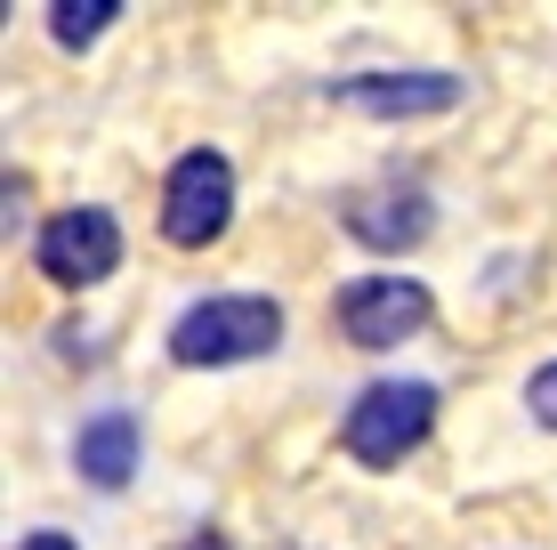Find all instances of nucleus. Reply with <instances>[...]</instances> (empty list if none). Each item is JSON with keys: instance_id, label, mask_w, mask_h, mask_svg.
Wrapping results in <instances>:
<instances>
[{"instance_id": "1", "label": "nucleus", "mask_w": 557, "mask_h": 550, "mask_svg": "<svg viewBox=\"0 0 557 550\" xmlns=\"http://www.w3.org/2000/svg\"><path fill=\"white\" fill-rule=\"evenodd\" d=\"M283 349V308L267 292H219V300H195V308L170 325V356L178 365H251V356Z\"/></svg>"}, {"instance_id": "2", "label": "nucleus", "mask_w": 557, "mask_h": 550, "mask_svg": "<svg viewBox=\"0 0 557 550\" xmlns=\"http://www.w3.org/2000/svg\"><path fill=\"white\" fill-rule=\"evenodd\" d=\"M429 429H436V389L429 381H372L348 405V421H339V445L363 469H396Z\"/></svg>"}, {"instance_id": "3", "label": "nucleus", "mask_w": 557, "mask_h": 550, "mask_svg": "<svg viewBox=\"0 0 557 550\" xmlns=\"http://www.w3.org/2000/svg\"><path fill=\"white\" fill-rule=\"evenodd\" d=\"M226 219H235V162H226L219 146L178 155V162H170V179H162V243L202 252V243L226 235Z\"/></svg>"}, {"instance_id": "4", "label": "nucleus", "mask_w": 557, "mask_h": 550, "mask_svg": "<svg viewBox=\"0 0 557 550\" xmlns=\"http://www.w3.org/2000/svg\"><path fill=\"white\" fill-rule=\"evenodd\" d=\"M429 283L420 276H356L348 292L332 300L339 332L356 340V349H396V340H412L420 325H429Z\"/></svg>"}, {"instance_id": "5", "label": "nucleus", "mask_w": 557, "mask_h": 550, "mask_svg": "<svg viewBox=\"0 0 557 550\" xmlns=\"http://www.w3.org/2000/svg\"><path fill=\"white\" fill-rule=\"evenodd\" d=\"M33 259H41L49 283H65V292H82V283H106L122 268V219L98 211V203H82V211H57L41 227V243H33Z\"/></svg>"}, {"instance_id": "6", "label": "nucleus", "mask_w": 557, "mask_h": 550, "mask_svg": "<svg viewBox=\"0 0 557 550\" xmlns=\"http://www.w3.org/2000/svg\"><path fill=\"white\" fill-rule=\"evenodd\" d=\"M332 98L356 113H380V122H412V113H453L460 82L453 73H348V82H332Z\"/></svg>"}, {"instance_id": "7", "label": "nucleus", "mask_w": 557, "mask_h": 550, "mask_svg": "<svg viewBox=\"0 0 557 550\" xmlns=\"http://www.w3.org/2000/svg\"><path fill=\"white\" fill-rule=\"evenodd\" d=\"M339 219H348V235H356V243H372V252H405V243L429 235L436 203L420 195V186L388 179V186H363V195H348V203H339Z\"/></svg>"}, {"instance_id": "8", "label": "nucleus", "mask_w": 557, "mask_h": 550, "mask_svg": "<svg viewBox=\"0 0 557 550\" xmlns=\"http://www.w3.org/2000/svg\"><path fill=\"white\" fill-rule=\"evenodd\" d=\"M73 462H82V478L98 486V494H122L129 469H138V413L106 405L98 421H82V438H73Z\"/></svg>"}, {"instance_id": "9", "label": "nucleus", "mask_w": 557, "mask_h": 550, "mask_svg": "<svg viewBox=\"0 0 557 550\" xmlns=\"http://www.w3.org/2000/svg\"><path fill=\"white\" fill-rule=\"evenodd\" d=\"M113 16H122V0H57V9H49V33H57V49H89Z\"/></svg>"}, {"instance_id": "10", "label": "nucleus", "mask_w": 557, "mask_h": 550, "mask_svg": "<svg viewBox=\"0 0 557 550\" xmlns=\"http://www.w3.org/2000/svg\"><path fill=\"white\" fill-rule=\"evenodd\" d=\"M525 405H533V421H542V429H557V365H542L525 381Z\"/></svg>"}, {"instance_id": "11", "label": "nucleus", "mask_w": 557, "mask_h": 550, "mask_svg": "<svg viewBox=\"0 0 557 550\" xmlns=\"http://www.w3.org/2000/svg\"><path fill=\"white\" fill-rule=\"evenodd\" d=\"M16 550H82V542H73V535H57V526H41V535H25Z\"/></svg>"}, {"instance_id": "12", "label": "nucleus", "mask_w": 557, "mask_h": 550, "mask_svg": "<svg viewBox=\"0 0 557 550\" xmlns=\"http://www.w3.org/2000/svg\"><path fill=\"white\" fill-rule=\"evenodd\" d=\"M186 550H226V542H219V535H195V542H186Z\"/></svg>"}]
</instances>
